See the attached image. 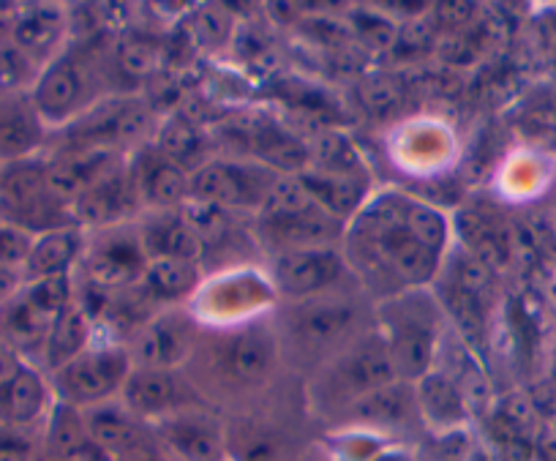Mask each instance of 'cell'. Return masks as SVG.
Segmentation results:
<instances>
[{"label":"cell","mask_w":556,"mask_h":461,"mask_svg":"<svg viewBox=\"0 0 556 461\" xmlns=\"http://www.w3.org/2000/svg\"><path fill=\"white\" fill-rule=\"evenodd\" d=\"M406 205L409 200L401 195H384L366 208V229L374 240V251L384 265L412 284L429 282L437 273L440 254L417 244L406 229Z\"/></svg>","instance_id":"cell-1"},{"label":"cell","mask_w":556,"mask_h":461,"mask_svg":"<svg viewBox=\"0 0 556 461\" xmlns=\"http://www.w3.org/2000/svg\"><path fill=\"white\" fill-rule=\"evenodd\" d=\"M25 298H28L41 314L55 320L63 309L72 306V278H68V273L36 278V282H30V287L25 289Z\"/></svg>","instance_id":"cell-28"},{"label":"cell","mask_w":556,"mask_h":461,"mask_svg":"<svg viewBox=\"0 0 556 461\" xmlns=\"http://www.w3.org/2000/svg\"><path fill=\"white\" fill-rule=\"evenodd\" d=\"M424 401L437 418H451L458 412V394L445 377H429L424 385Z\"/></svg>","instance_id":"cell-35"},{"label":"cell","mask_w":556,"mask_h":461,"mask_svg":"<svg viewBox=\"0 0 556 461\" xmlns=\"http://www.w3.org/2000/svg\"><path fill=\"white\" fill-rule=\"evenodd\" d=\"M88 336H90V323H88V312H83L79 306H68L52 320L50 334H47V345H45V356L47 363L52 369L61 372L63 366L79 358L88 347Z\"/></svg>","instance_id":"cell-12"},{"label":"cell","mask_w":556,"mask_h":461,"mask_svg":"<svg viewBox=\"0 0 556 461\" xmlns=\"http://www.w3.org/2000/svg\"><path fill=\"white\" fill-rule=\"evenodd\" d=\"M273 184H276V178H267L265 170L245 167V164L213 162L200 167V173L191 178V195H194V200L211 202V205H218L222 211L251 205L262 208Z\"/></svg>","instance_id":"cell-2"},{"label":"cell","mask_w":556,"mask_h":461,"mask_svg":"<svg viewBox=\"0 0 556 461\" xmlns=\"http://www.w3.org/2000/svg\"><path fill=\"white\" fill-rule=\"evenodd\" d=\"M34 448L14 428H0V461H34Z\"/></svg>","instance_id":"cell-38"},{"label":"cell","mask_w":556,"mask_h":461,"mask_svg":"<svg viewBox=\"0 0 556 461\" xmlns=\"http://www.w3.org/2000/svg\"><path fill=\"white\" fill-rule=\"evenodd\" d=\"M52 200L55 197L47 186V167L41 164L14 162L7 175H0V211L12 219L14 227L47 224Z\"/></svg>","instance_id":"cell-4"},{"label":"cell","mask_w":556,"mask_h":461,"mask_svg":"<svg viewBox=\"0 0 556 461\" xmlns=\"http://www.w3.org/2000/svg\"><path fill=\"white\" fill-rule=\"evenodd\" d=\"M93 445L85 418L72 404H61L50 421V450L63 459H77Z\"/></svg>","instance_id":"cell-24"},{"label":"cell","mask_w":556,"mask_h":461,"mask_svg":"<svg viewBox=\"0 0 556 461\" xmlns=\"http://www.w3.org/2000/svg\"><path fill=\"white\" fill-rule=\"evenodd\" d=\"M191 341H194V331H191L189 320L180 314H164L159 317L146 334L139 336L137 352L146 363V369H173L191 352Z\"/></svg>","instance_id":"cell-8"},{"label":"cell","mask_w":556,"mask_h":461,"mask_svg":"<svg viewBox=\"0 0 556 461\" xmlns=\"http://www.w3.org/2000/svg\"><path fill=\"white\" fill-rule=\"evenodd\" d=\"M146 282L162 298H180L197 287V262L159 257L146 267Z\"/></svg>","instance_id":"cell-25"},{"label":"cell","mask_w":556,"mask_h":461,"mask_svg":"<svg viewBox=\"0 0 556 461\" xmlns=\"http://www.w3.org/2000/svg\"><path fill=\"white\" fill-rule=\"evenodd\" d=\"M164 439L184 461L222 459V434L216 426L197 418H175L164 426Z\"/></svg>","instance_id":"cell-15"},{"label":"cell","mask_w":556,"mask_h":461,"mask_svg":"<svg viewBox=\"0 0 556 461\" xmlns=\"http://www.w3.org/2000/svg\"><path fill=\"white\" fill-rule=\"evenodd\" d=\"M23 363H20L17 352L7 345V341H0V394L14 383L20 372H23Z\"/></svg>","instance_id":"cell-40"},{"label":"cell","mask_w":556,"mask_h":461,"mask_svg":"<svg viewBox=\"0 0 556 461\" xmlns=\"http://www.w3.org/2000/svg\"><path fill=\"white\" fill-rule=\"evenodd\" d=\"M85 90H88V83H85L83 66L74 58H58L39 77L30 101H34L41 121L61 123L68 121L83 107Z\"/></svg>","instance_id":"cell-5"},{"label":"cell","mask_w":556,"mask_h":461,"mask_svg":"<svg viewBox=\"0 0 556 461\" xmlns=\"http://www.w3.org/2000/svg\"><path fill=\"white\" fill-rule=\"evenodd\" d=\"M227 34V20L222 17V12H213V9H207V12H202L200 17H197V36L205 41H218L222 36Z\"/></svg>","instance_id":"cell-39"},{"label":"cell","mask_w":556,"mask_h":461,"mask_svg":"<svg viewBox=\"0 0 556 461\" xmlns=\"http://www.w3.org/2000/svg\"><path fill=\"white\" fill-rule=\"evenodd\" d=\"M25 72H28V63L23 52L17 47L0 45V94L17 88L25 79Z\"/></svg>","instance_id":"cell-36"},{"label":"cell","mask_w":556,"mask_h":461,"mask_svg":"<svg viewBox=\"0 0 556 461\" xmlns=\"http://www.w3.org/2000/svg\"><path fill=\"white\" fill-rule=\"evenodd\" d=\"M303 186L312 191V197L317 200V205L323 208L328 216H350L352 211H357L363 200V189L357 184L346 178H336V175H323V173H306L301 175Z\"/></svg>","instance_id":"cell-21"},{"label":"cell","mask_w":556,"mask_h":461,"mask_svg":"<svg viewBox=\"0 0 556 461\" xmlns=\"http://www.w3.org/2000/svg\"><path fill=\"white\" fill-rule=\"evenodd\" d=\"M137 178L134 175L112 170L104 178L96 180L88 191L77 200V216L85 224H112L131 213L137 202Z\"/></svg>","instance_id":"cell-7"},{"label":"cell","mask_w":556,"mask_h":461,"mask_svg":"<svg viewBox=\"0 0 556 461\" xmlns=\"http://www.w3.org/2000/svg\"><path fill=\"white\" fill-rule=\"evenodd\" d=\"M273 361V345L262 331H245L232 341L227 352V366L235 379L256 383L265 377L267 366Z\"/></svg>","instance_id":"cell-20"},{"label":"cell","mask_w":556,"mask_h":461,"mask_svg":"<svg viewBox=\"0 0 556 461\" xmlns=\"http://www.w3.org/2000/svg\"><path fill=\"white\" fill-rule=\"evenodd\" d=\"M146 249L153 251V260L169 257V260H189L197 262L202 257V240L197 238L194 229L184 222V216L159 219L148 227Z\"/></svg>","instance_id":"cell-18"},{"label":"cell","mask_w":556,"mask_h":461,"mask_svg":"<svg viewBox=\"0 0 556 461\" xmlns=\"http://www.w3.org/2000/svg\"><path fill=\"white\" fill-rule=\"evenodd\" d=\"M159 148H162V157L180 164L200 150V132L189 117L175 115L164 123L162 134H159Z\"/></svg>","instance_id":"cell-29"},{"label":"cell","mask_w":556,"mask_h":461,"mask_svg":"<svg viewBox=\"0 0 556 461\" xmlns=\"http://www.w3.org/2000/svg\"><path fill=\"white\" fill-rule=\"evenodd\" d=\"M85 426H88L90 439L112 461L142 445V434H139L137 423L126 412L117 410V407H96V410L85 415Z\"/></svg>","instance_id":"cell-13"},{"label":"cell","mask_w":556,"mask_h":461,"mask_svg":"<svg viewBox=\"0 0 556 461\" xmlns=\"http://www.w3.org/2000/svg\"><path fill=\"white\" fill-rule=\"evenodd\" d=\"M123 396L128 410L139 415H164L180 401V383L173 372L142 366L139 372L128 374Z\"/></svg>","instance_id":"cell-10"},{"label":"cell","mask_w":556,"mask_h":461,"mask_svg":"<svg viewBox=\"0 0 556 461\" xmlns=\"http://www.w3.org/2000/svg\"><path fill=\"white\" fill-rule=\"evenodd\" d=\"M314 159H317L325 175H336V178H344L352 170H357L355 148L341 134H325V137H319L317 145H314Z\"/></svg>","instance_id":"cell-30"},{"label":"cell","mask_w":556,"mask_h":461,"mask_svg":"<svg viewBox=\"0 0 556 461\" xmlns=\"http://www.w3.org/2000/svg\"><path fill=\"white\" fill-rule=\"evenodd\" d=\"M390 358H393L395 372L404 377H417L429 369L434 358V331L424 325L420 320H406L393 331L390 341Z\"/></svg>","instance_id":"cell-16"},{"label":"cell","mask_w":556,"mask_h":461,"mask_svg":"<svg viewBox=\"0 0 556 461\" xmlns=\"http://www.w3.org/2000/svg\"><path fill=\"white\" fill-rule=\"evenodd\" d=\"M406 229H409V235L417 244L426 246L434 254L445 251L447 235H451L445 213L437 211L434 205H426V202L417 200H409V205H406Z\"/></svg>","instance_id":"cell-26"},{"label":"cell","mask_w":556,"mask_h":461,"mask_svg":"<svg viewBox=\"0 0 556 461\" xmlns=\"http://www.w3.org/2000/svg\"><path fill=\"white\" fill-rule=\"evenodd\" d=\"M395 377H399V372L393 366V358H390V352L382 350L361 352L344 366L346 385L361 396L388 388V385L395 383Z\"/></svg>","instance_id":"cell-23"},{"label":"cell","mask_w":556,"mask_h":461,"mask_svg":"<svg viewBox=\"0 0 556 461\" xmlns=\"http://www.w3.org/2000/svg\"><path fill=\"white\" fill-rule=\"evenodd\" d=\"M128 379V358L123 350H85L61 369L58 383L72 404H99Z\"/></svg>","instance_id":"cell-3"},{"label":"cell","mask_w":556,"mask_h":461,"mask_svg":"<svg viewBox=\"0 0 556 461\" xmlns=\"http://www.w3.org/2000/svg\"><path fill=\"white\" fill-rule=\"evenodd\" d=\"M34 461H68V459H63V456H58V453H52V450H47V453L36 456Z\"/></svg>","instance_id":"cell-42"},{"label":"cell","mask_w":556,"mask_h":461,"mask_svg":"<svg viewBox=\"0 0 556 461\" xmlns=\"http://www.w3.org/2000/svg\"><path fill=\"white\" fill-rule=\"evenodd\" d=\"M134 178H137L139 191L148 197V202L162 208L180 205L191 191V180L186 178L184 167L169 162L167 157H151Z\"/></svg>","instance_id":"cell-14"},{"label":"cell","mask_w":556,"mask_h":461,"mask_svg":"<svg viewBox=\"0 0 556 461\" xmlns=\"http://www.w3.org/2000/svg\"><path fill=\"white\" fill-rule=\"evenodd\" d=\"M254 150L256 157H262L273 167L287 170V173L301 170L308 159V150L298 139H292L290 134L278 132V128H260L254 134Z\"/></svg>","instance_id":"cell-27"},{"label":"cell","mask_w":556,"mask_h":461,"mask_svg":"<svg viewBox=\"0 0 556 461\" xmlns=\"http://www.w3.org/2000/svg\"><path fill=\"white\" fill-rule=\"evenodd\" d=\"M350 323H352L350 309H344V306H325V309H317V312L308 314L306 331L314 336V339H330V336L341 334Z\"/></svg>","instance_id":"cell-33"},{"label":"cell","mask_w":556,"mask_h":461,"mask_svg":"<svg viewBox=\"0 0 556 461\" xmlns=\"http://www.w3.org/2000/svg\"><path fill=\"white\" fill-rule=\"evenodd\" d=\"M12 34L23 55H47L63 36V14L52 7H34L20 14Z\"/></svg>","instance_id":"cell-17"},{"label":"cell","mask_w":556,"mask_h":461,"mask_svg":"<svg viewBox=\"0 0 556 461\" xmlns=\"http://www.w3.org/2000/svg\"><path fill=\"white\" fill-rule=\"evenodd\" d=\"M30 249H34V240L25 229L14 227V224H0V265H17V262L28 260Z\"/></svg>","instance_id":"cell-34"},{"label":"cell","mask_w":556,"mask_h":461,"mask_svg":"<svg viewBox=\"0 0 556 461\" xmlns=\"http://www.w3.org/2000/svg\"><path fill=\"white\" fill-rule=\"evenodd\" d=\"M180 216H184V222L194 229L200 240L222 238V235L227 233V211H222L218 205H211V202H202V200L186 202Z\"/></svg>","instance_id":"cell-32"},{"label":"cell","mask_w":556,"mask_h":461,"mask_svg":"<svg viewBox=\"0 0 556 461\" xmlns=\"http://www.w3.org/2000/svg\"><path fill=\"white\" fill-rule=\"evenodd\" d=\"M79 249H83V238H79L77 229H47L41 238L34 240V249H30L28 260H25V271H28L34 282L36 278L68 273L72 262L79 257Z\"/></svg>","instance_id":"cell-11"},{"label":"cell","mask_w":556,"mask_h":461,"mask_svg":"<svg viewBox=\"0 0 556 461\" xmlns=\"http://www.w3.org/2000/svg\"><path fill=\"white\" fill-rule=\"evenodd\" d=\"M41 115L34 101H23L17 96L0 99V157L9 162H25L41 145Z\"/></svg>","instance_id":"cell-9"},{"label":"cell","mask_w":556,"mask_h":461,"mask_svg":"<svg viewBox=\"0 0 556 461\" xmlns=\"http://www.w3.org/2000/svg\"><path fill=\"white\" fill-rule=\"evenodd\" d=\"M357 410H361L363 418H371V421L399 423L406 415V394L393 383L388 388L363 396Z\"/></svg>","instance_id":"cell-31"},{"label":"cell","mask_w":556,"mask_h":461,"mask_svg":"<svg viewBox=\"0 0 556 461\" xmlns=\"http://www.w3.org/2000/svg\"><path fill=\"white\" fill-rule=\"evenodd\" d=\"M278 284L292 295L319 292L341 276V260L333 249H287L276 257Z\"/></svg>","instance_id":"cell-6"},{"label":"cell","mask_w":556,"mask_h":461,"mask_svg":"<svg viewBox=\"0 0 556 461\" xmlns=\"http://www.w3.org/2000/svg\"><path fill=\"white\" fill-rule=\"evenodd\" d=\"M121 58L126 72L137 74V77H146V74H151L156 68V52L148 45H139V41H131V45L123 47Z\"/></svg>","instance_id":"cell-37"},{"label":"cell","mask_w":556,"mask_h":461,"mask_svg":"<svg viewBox=\"0 0 556 461\" xmlns=\"http://www.w3.org/2000/svg\"><path fill=\"white\" fill-rule=\"evenodd\" d=\"M20 284V276L12 271V267L0 265V300L9 298V295H14V289H17Z\"/></svg>","instance_id":"cell-41"},{"label":"cell","mask_w":556,"mask_h":461,"mask_svg":"<svg viewBox=\"0 0 556 461\" xmlns=\"http://www.w3.org/2000/svg\"><path fill=\"white\" fill-rule=\"evenodd\" d=\"M47 404V388L45 379L39 377V372L25 366L23 372L14 377V383L3 390V410L7 418L14 426H28L36 418L45 412Z\"/></svg>","instance_id":"cell-19"},{"label":"cell","mask_w":556,"mask_h":461,"mask_svg":"<svg viewBox=\"0 0 556 461\" xmlns=\"http://www.w3.org/2000/svg\"><path fill=\"white\" fill-rule=\"evenodd\" d=\"M139 251L128 244H110L93 251L88 262V273L99 287H117L137 276Z\"/></svg>","instance_id":"cell-22"}]
</instances>
